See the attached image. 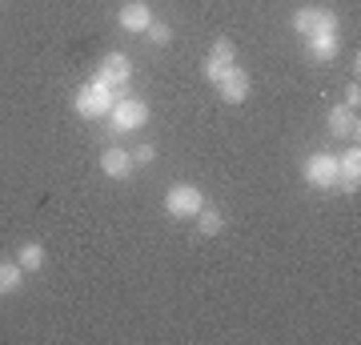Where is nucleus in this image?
<instances>
[{"instance_id": "nucleus-1", "label": "nucleus", "mask_w": 361, "mask_h": 345, "mask_svg": "<svg viewBox=\"0 0 361 345\" xmlns=\"http://www.w3.org/2000/svg\"><path fill=\"white\" fill-rule=\"evenodd\" d=\"M113 101H116L113 89H104L101 80H89V85H80V89L73 92V113L85 116V121H101V116H109Z\"/></svg>"}, {"instance_id": "nucleus-2", "label": "nucleus", "mask_w": 361, "mask_h": 345, "mask_svg": "<svg viewBox=\"0 0 361 345\" xmlns=\"http://www.w3.org/2000/svg\"><path fill=\"white\" fill-rule=\"evenodd\" d=\"M145 121H149V104L141 101V97H116L113 109H109V125H113V133H137V128H145Z\"/></svg>"}, {"instance_id": "nucleus-3", "label": "nucleus", "mask_w": 361, "mask_h": 345, "mask_svg": "<svg viewBox=\"0 0 361 345\" xmlns=\"http://www.w3.org/2000/svg\"><path fill=\"white\" fill-rule=\"evenodd\" d=\"M92 80H101L104 89H113L116 97H125L129 92V80H133V64L125 52H104L101 64H97V77Z\"/></svg>"}, {"instance_id": "nucleus-4", "label": "nucleus", "mask_w": 361, "mask_h": 345, "mask_svg": "<svg viewBox=\"0 0 361 345\" xmlns=\"http://www.w3.org/2000/svg\"><path fill=\"white\" fill-rule=\"evenodd\" d=\"M201 205H205V193L197 189V185H185V181L165 193V213L177 221H193L201 213Z\"/></svg>"}, {"instance_id": "nucleus-5", "label": "nucleus", "mask_w": 361, "mask_h": 345, "mask_svg": "<svg viewBox=\"0 0 361 345\" xmlns=\"http://www.w3.org/2000/svg\"><path fill=\"white\" fill-rule=\"evenodd\" d=\"M293 32L297 37H313V32H337V13L322 4H305L293 13Z\"/></svg>"}, {"instance_id": "nucleus-6", "label": "nucleus", "mask_w": 361, "mask_h": 345, "mask_svg": "<svg viewBox=\"0 0 361 345\" xmlns=\"http://www.w3.org/2000/svg\"><path fill=\"white\" fill-rule=\"evenodd\" d=\"M301 173H305V181H310L313 189H334L337 181H341L334 153H310L305 157V165H301Z\"/></svg>"}, {"instance_id": "nucleus-7", "label": "nucleus", "mask_w": 361, "mask_h": 345, "mask_svg": "<svg viewBox=\"0 0 361 345\" xmlns=\"http://www.w3.org/2000/svg\"><path fill=\"white\" fill-rule=\"evenodd\" d=\"M249 85H253V80H249L245 68L229 64V68H225V77L217 80V97H221L225 104H241V101L249 97Z\"/></svg>"}, {"instance_id": "nucleus-8", "label": "nucleus", "mask_w": 361, "mask_h": 345, "mask_svg": "<svg viewBox=\"0 0 361 345\" xmlns=\"http://www.w3.org/2000/svg\"><path fill=\"white\" fill-rule=\"evenodd\" d=\"M116 25L125 28V32H145V28L153 25V8H149V0H129V4H121Z\"/></svg>"}, {"instance_id": "nucleus-9", "label": "nucleus", "mask_w": 361, "mask_h": 345, "mask_svg": "<svg viewBox=\"0 0 361 345\" xmlns=\"http://www.w3.org/2000/svg\"><path fill=\"white\" fill-rule=\"evenodd\" d=\"M97 165H101L104 177H113V181H125L133 169H137V165H133V153H129V149H121V145H109Z\"/></svg>"}, {"instance_id": "nucleus-10", "label": "nucleus", "mask_w": 361, "mask_h": 345, "mask_svg": "<svg viewBox=\"0 0 361 345\" xmlns=\"http://www.w3.org/2000/svg\"><path fill=\"white\" fill-rule=\"evenodd\" d=\"M337 173H341V189L345 193H353L361 185V149H357V141H353V149H345V153L337 157Z\"/></svg>"}, {"instance_id": "nucleus-11", "label": "nucleus", "mask_w": 361, "mask_h": 345, "mask_svg": "<svg viewBox=\"0 0 361 345\" xmlns=\"http://www.w3.org/2000/svg\"><path fill=\"white\" fill-rule=\"evenodd\" d=\"M329 133H334V137H345V141H357V113H353L349 104L329 109Z\"/></svg>"}, {"instance_id": "nucleus-12", "label": "nucleus", "mask_w": 361, "mask_h": 345, "mask_svg": "<svg viewBox=\"0 0 361 345\" xmlns=\"http://www.w3.org/2000/svg\"><path fill=\"white\" fill-rule=\"evenodd\" d=\"M305 44H310L313 61H334L337 56V32H313V37H305Z\"/></svg>"}, {"instance_id": "nucleus-13", "label": "nucleus", "mask_w": 361, "mask_h": 345, "mask_svg": "<svg viewBox=\"0 0 361 345\" xmlns=\"http://www.w3.org/2000/svg\"><path fill=\"white\" fill-rule=\"evenodd\" d=\"M16 265L25 269V273H37V269H44V245H40V241L20 245V253H16Z\"/></svg>"}, {"instance_id": "nucleus-14", "label": "nucleus", "mask_w": 361, "mask_h": 345, "mask_svg": "<svg viewBox=\"0 0 361 345\" xmlns=\"http://www.w3.org/2000/svg\"><path fill=\"white\" fill-rule=\"evenodd\" d=\"M20 277H25V269L16 265V261H0V297H8L20 289Z\"/></svg>"}, {"instance_id": "nucleus-15", "label": "nucleus", "mask_w": 361, "mask_h": 345, "mask_svg": "<svg viewBox=\"0 0 361 345\" xmlns=\"http://www.w3.org/2000/svg\"><path fill=\"white\" fill-rule=\"evenodd\" d=\"M193 221H197V233H205V237H217L225 229V217H221L217 209H209V205H201V213Z\"/></svg>"}, {"instance_id": "nucleus-16", "label": "nucleus", "mask_w": 361, "mask_h": 345, "mask_svg": "<svg viewBox=\"0 0 361 345\" xmlns=\"http://www.w3.org/2000/svg\"><path fill=\"white\" fill-rule=\"evenodd\" d=\"M145 40H149V44H161V49H165L169 40H173V28H169V25H157V20H153V25L145 28Z\"/></svg>"}, {"instance_id": "nucleus-17", "label": "nucleus", "mask_w": 361, "mask_h": 345, "mask_svg": "<svg viewBox=\"0 0 361 345\" xmlns=\"http://www.w3.org/2000/svg\"><path fill=\"white\" fill-rule=\"evenodd\" d=\"M225 68H229V64H225V61H217V56H205V64H201V73H205V80H209V85H217V80L225 77Z\"/></svg>"}, {"instance_id": "nucleus-18", "label": "nucleus", "mask_w": 361, "mask_h": 345, "mask_svg": "<svg viewBox=\"0 0 361 345\" xmlns=\"http://www.w3.org/2000/svg\"><path fill=\"white\" fill-rule=\"evenodd\" d=\"M233 52H237V49H233V40L229 37H217V40H213V49H209V56H217V61L233 64Z\"/></svg>"}, {"instance_id": "nucleus-19", "label": "nucleus", "mask_w": 361, "mask_h": 345, "mask_svg": "<svg viewBox=\"0 0 361 345\" xmlns=\"http://www.w3.org/2000/svg\"><path fill=\"white\" fill-rule=\"evenodd\" d=\"M153 157H157L153 145H137L133 149V165H153Z\"/></svg>"}, {"instance_id": "nucleus-20", "label": "nucleus", "mask_w": 361, "mask_h": 345, "mask_svg": "<svg viewBox=\"0 0 361 345\" xmlns=\"http://www.w3.org/2000/svg\"><path fill=\"white\" fill-rule=\"evenodd\" d=\"M345 104L353 109V113H357V104H361V89H357V80H353V85L345 89Z\"/></svg>"}]
</instances>
